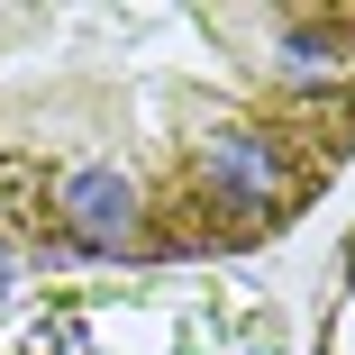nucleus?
I'll list each match as a JSON object with an SVG mask.
<instances>
[{
    "mask_svg": "<svg viewBox=\"0 0 355 355\" xmlns=\"http://www.w3.org/2000/svg\"><path fill=\"white\" fill-rule=\"evenodd\" d=\"M355 164V10L0 0V246L219 264L292 237Z\"/></svg>",
    "mask_w": 355,
    "mask_h": 355,
    "instance_id": "1",
    "label": "nucleus"
}]
</instances>
